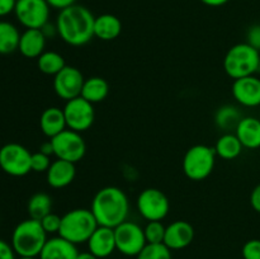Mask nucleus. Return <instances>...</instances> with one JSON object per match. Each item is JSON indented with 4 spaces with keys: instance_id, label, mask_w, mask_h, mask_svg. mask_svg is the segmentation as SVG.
Here are the masks:
<instances>
[{
    "instance_id": "29",
    "label": "nucleus",
    "mask_w": 260,
    "mask_h": 259,
    "mask_svg": "<svg viewBox=\"0 0 260 259\" xmlns=\"http://www.w3.org/2000/svg\"><path fill=\"white\" fill-rule=\"evenodd\" d=\"M136 259H173L172 250L164 243L146 244Z\"/></svg>"
},
{
    "instance_id": "33",
    "label": "nucleus",
    "mask_w": 260,
    "mask_h": 259,
    "mask_svg": "<svg viewBox=\"0 0 260 259\" xmlns=\"http://www.w3.org/2000/svg\"><path fill=\"white\" fill-rule=\"evenodd\" d=\"M244 259H260V240L259 239H251L246 241L241 250Z\"/></svg>"
},
{
    "instance_id": "13",
    "label": "nucleus",
    "mask_w": 260,
    "mask_h": 259,
    "mask_svg": "<svg viewBox=\"0 0 260 259\" xmlns=\"http://www.w3.org/2000/svg\"><path fill=\"white\" fill-rule=\"evenodd\" d=\"M84 81L85 79L79 69L66 65L57 75L53 76V90L56 95L68 102L80 96Z\"/></svg>"
},
{
    "instance_id": "30",
    "label": "nucleus",
    "mask_w": 260,
    "mask_h": 259,
    "mask_svg": "<svg viewBox=\"0 0 260 259\" xmlns=\"http://www.w3.org/2000/svg\"><path fill=\"white\" fill-rule=\"evenodd\" d=\"M144 231L147 244L164 243L167 226H164L161 221H149Z\"/></svg>"
},
{
    "instance_id": "24",
    "label": "nucleus",
    "mask_w": 260,
    "mask_h": 259,
    "mask_svg": "<svg viewBox=\"0 0 260 259\" xmlns=\"http://www.w3.org/2000/svg\"><path fill=\"white\" fill-rule=\"evenodd\" d=\"M244 146L235 134H225L217 140L215 145L216 155L223 160H234L241 154Z\"/></svg>"
},
{
    "instance_id": "34",
    "label": "nucleus",
    "mask_w": 260,
    "mask_h": 259,
    "mask_svg": "<svg viewBox=\"0 0 260 259\" xmlns=\"http://www.w3.org/2000/svg\"><path fill=\"white\" fill-rule=\"evenodd\" d=\"M246 43L260 52V24L251 25L246 33Z\"/></svg>"
},
{
    "instance_id": "22",
    "label": "nucleus",
    "mask_w": 260,
    "mask_h": 259,
    "mask_svg": "<svg viewBox=\"0 0 260 259\" xmlns=\"http://www.w3.org/2000/svg\"><path fill=\"white\" fill-rule=\"evenodd\" d=\"M122 32V23L113 14H102L94 20V37L102 41H113Z\"/></svg>"
},
{
    "instance_id": "26",
    "label": "nucleus",
    "mask_w": 260,
    "mask_h": 259,
    "mask_svg": "<svg viewBox=\"0 0 260 259\" xmlns=\"http://www.w3.org/2000/svg\"><path fill=\"white\" fill-rule=\"evenodd\" d=\"M20 33L14 24L0 22V53L9 55L19 47Z\"/></svg>"
},
{
    "instance_id": "21",
    "label": "nucleus",
    "mask_w": 260,
    "mask_h": 259,
    "mask_svg": "<svg viewBox=\"0 0 260 259\" xmlns=\"http://www.w3.org/2000/svg\"><path fill=\"white\" fill-rule=\"evenodd\" d=\"M40 128L48 139H52L65 131L68 128V124H66L63 109L57 108V107L46 108L40 117Z\"/></svg>"
},
{
    "instance_id": "28",
    "label": "nucleus",
    "mask_w": 260,
    "mask_h": 259,
    "mask_svg": "<svg viewBox=\"0 0 260 259\" xmlns=\"http://www.w3.org/2000/svg\"><path fill=\"white\" fill-rule=\"evenodd\" d=\"M240 119V112L238 111L236 107L230 106V104H225V106L220 107L215 116L216 124L221 130H231L233 127L236 128Z\"/></svg>"
},
{
    "instance_id": "17",
    "label": "nucleus",
    "mask_w": 260,
    "mask_h": 259,
    "mask_svg": "<svg viewBox=\"0 0 260 259\" xmlns=\"http://www.w3.org/2000/svg\"><path fill=\"white\" fill-rule=\"evenodd\" d=\"M76 177V168L74 163L66 160L56 159L51 163L50 168L46 172V179L50 187L55 189H61L74 182Z\"/></svg>"
},
{
    "instance_id": "19",
    "label": "nucleus",
    "mask_w": 260,
    "mask_h": 259,
    "mask_svg": "<svg viewBox=\"0 0 260 259\" xmlns=\"http://www.w3.org/2000/svg\"><path fill=\"white\" fill-rule=\"evenodd\" d=\"M46 40L42 29H25L20 35L18 50L24 57L38 58L45 52Z\"/></svg>"
},
{
    "instance_id": "1",
    "label": "nucleus",
    "mask_w": 260,
    "mask_h": 259,
    "mask_svg": "<svg viewBox=\"0 0 260 259\" xmlns=\"http://www.w3.org/2000/svg\"><path fill=\"white\" fill-rule=\"evenodd\" d=\"M94 20L95 17L88 8L74 4L58 13L57 33L65 43L80 47L94 37Z\"/></svg>"
},
{
    "instance_id": "27",
    "label": "nucleus",
    "mask_w": 260,
    "mask_h": 259,
    "mask_svg": "<svg viewBox=\"0 0 260 259\" xmlns=\"http://www.w3.org/2000/svg\"><path fill=\"white\" fill-rule=\"evenodd\" d=\"M37 66L41 73L55 76L65 68L66 62L61 53L56 52V51H45L37 58Z\"/></svg>"
},
{
    "instance_id": "14",
    "label": "nucleus",
    "mask_w": 260,
    "mask_h": 259,
    "mask_svg": "<svg viewBox=\"0 0 260 259\" xmlns=\"http://www.w3.org/2000/svg\"><path fill=\"white\" fill-rule=\"evenodd\" d=\"M233 95L244 107L260 106V79L251 75L234 80Z\"/></svg>"
},
{
    "instance_id": "4",
    "label": "nucleus",
    "mask_w": 260,
    "mask_h": 259,
    "mask_svg": "<svg viewBox=\"0 0 260 259\" xmlns=\"http://www.w3.org/2000/svg\"><path fill=\"white\" fill-rule=\"evenodd\" d=\"M96 218L91 210L88 208H75L61 216V226L58 235L70 243L83 244L88 243L91 234L98 228Z\"/></svg>"
},
{
    "instance_id": "12",
    "label": "nucleus",
    "mask_w": 260,
    "mask_h": 259,
    "mask_svg": "<svg viewBox=\"0 0 260 259\" xmlns=\"http://www.w3.org/2000/svg\"><path fill=\"white\" fill-rule=\"evenodd\" d=\"M68 128L76 132H84L90 128L95 119V111L90 102L85 101L83 96L70 99L63 107Z\"/></svg>"
},
{
    "instance_id": "2",
    "label": "nucleus",
    "mask_w": 260,
    "mask_h": 259,
    "mask_svg": "<svg viewBox=\"0 0 260 259\" xmlns=\"http://www.w3.org/2000/svg\"><path fill=\"white\" fill-rule=\"evenodd\" d=\"M90 210L99 226L114 229L127 220L129 201L121 188L108 185L95 193Z\"/></svg>"
},
{
    "instance_id": "32",
    "label": "nucleus",
    "mask_w": 260,
    "mask_h": 259,
    "mask_svg": "<svg viewBox=\"0 0 260 259\" xmlns=\"http://www.w3.org/2000/svg\"><path fill=\"white\" fill-rule=\"evenodd\" d=\"M41 225L47 234H58L61 226V216L55 212L48 213L41 220Z\"/></svg>"
},
{
    "instance_id": "8",
    "label": "nucleus",
    "mask_w": 260,
    "mask_h": 259,
    "mask_svg": "<svg viewBox=\"0 0 260 259\" xmlns=\"http://www.w3.org/2000/svg\"><path fill=\"white\" fill-rule=\"evenodd\" d=\"M50 140L52 144L53 155L57 159L76 164L85 156L86 144L80 132L66 128L65 131Z\"/></svg>"
},
{
    "instance_id": "36",
    "label": "nucleus",
    "mask_w": 260,
    "mask_h": 259,
    "mask_svg": "<svg viewBox=\"0 0 260 259\" xmlns=\"http://www.w3.org/2000/svg\"><path fill=\"white\" fill-rule=\"evenodd\" d=\"M15 4L17 0H0V17H5L14 12Z\"/></svg>"
},
{
    "instance_id": "5",
    "label": "nucleus",
    "mask_w": 260,
    "mask_h": 259,
    "mask_svg": "<svg viewBox=\"0 0 260 259\" xmlns=\"http://www.w3.org/2000/svg\"><path fill=\"white\" fill-rule=\"evenodd\" d=\"M260 52L249 43H238L233 46L223 58L225 73L231 79L245 78L258 73Z\"/></svg>"
},
{
    "instance_id": "31",
    "label": "nucleus",
    "mask_w": 260,
    "mask_h": 259,
    "mask_svg": "<svg viewBox=\"0 0 260 259\" xmlns=\"http://www.w3.org/2000/svg\"><path fill=\"white\" fill-rule=\"evenodd\" d=\"M50 155H46L43 152L38 151L32 154V160H30V167H32V172L36 173H46L51 165Z\"/></svg>"
},
{
    "instance_id": "35",
    "label": "nucleus",
    "mask_w": 260,
    "mask_h": 259,
    "mask_svg": "<svg viewBox=\"0 0 260 259\" xmlns=\"http://www.w3.org/2000/svg\"><path fill=\"white\" fill-rule=\"evenodd\" d=\"M0 259H15V251L12 244L0 239Z\"/></svg>"
},
{
    "instance_id": "40",
    "label": "nucleus",
    "mask_w": 260,
    "mask_h": 259,
    "mask_svg": "<svg viewBox=\"0 0 260 259\" xmlns=\"http://www.w3.org/2000/svg\"><path fill=\"white\" fill-rule=\"evenodd\" d=\"M202 4L207 5V7H222V5H225L226 3L229 2V0H200Z\"/></svg>"
},
{
    "instance_id": "38",
    "label": "nucleus",
    "mask_w": 260,
    "mask_h": 259,
    "mask_svg": "<svg viewBox=\"0 0 260 259\" xmlns=\"http://www.w3.org/2000/svg\"><path fill=\"white\" fill-rule=\"evenodd\" d=\"M250 205L254 208V211L260 213V183L251 190L250 195Z\"/></svg>"
},
{
    "instance_id": "20",
    "label": "nucleus",
    "mask_w": 260,
    "mask_h": 259,
    "mask_svg": "<svg viewBox=\"0 0 260 259\" xmlns=\"http://www.w3.org/2000/svg\"><path fill=\"white\" fill-rule=\"evenodd\" d=\"M235 135L245 149L260 147V119L255 117H243L236 126Z\"/></svg>"
},
{
    "instance_id": "39",
    "label": "nucleus",
    "mask_w": 260,
    "mask_h": 259,
    "mask_svg": "<svg viewBox=\"0 0 260 259\" xmlns=\"http://www.w3.org/2000/svg\"><path fill=\"white\" fill-rule=\"evenodd\" d=\"M42 32H43V35L46 36V38H52V37H55V36H58L56 23H55V24L47 23V24H46L45 27L42 28Z\"/></svg>"
},
{
    "instance_id": "6",
    "label": "nucleus",
    "mask_w": 260,
    "mask_h": 259,
    "mask_svg": "<svg viewBox=\"0 0 260 259\" xmlns=\"http://www.w3.org/2000/svg\"><path fill=\"white\" fill-rule=\"evenodd\" d=\"M216 156L215 147L207 145H194L189 147L182 163L185 177L194 182L205 180L215 169Z\"/></svg>"
},
{
    "instance_id": "11",
    "label": "nucleus",
    "mask_w": 260,
    "mask_h": 259,
    "mask_svg": "<svg viewBox=\"0 0 260 259\" xmlns=\"http://www.w3.org/2000/svg\"><path fill=\"white\" fill-rule=\"evenodd\" d=\"M50 8L46 0H17L14 13L27 29H42L48 23Z\"/></svg>"
},
{
    "instance_id": "42",
    "label": "nucleus",
    "mask_w": 260,
    "mask_h": 259,
    "mask_svg": "<svg viewBox=\"0 0 260 259\" xmlns=\"http://www.w3.org/2000/svg\"><path fill=\"white\" fill-rule=\"evenodd\" d=\"M76 259H99V258L94 255L93 253H90V251H79L78 258Z\"/></svg>"
},
{
    "instance_id": "41",
    "label": "nucleus",
    "mask_w": 260,
    "mask_h": 259,
    "mask_svg": "<svg viewBox=\"0 0 260 259\" xmlns=\"http://www.w3.org/2000/svg\"><path fill=\"white\" fill-rule=\"evenodd\" d=\"M40 151L43 152L46 155H53V149H52V144H51V140H48L47 142H43L40 147Z\"/></svg>"
},
{
    "instance_id": "7",
    "label": "nucleus",
    "mask_w": 260,
    "mask_h": 259,
    "mask_svg": "<svg viewBox=\"0 0 260 259\" xmlns=\"http://www.w3.org/2000/svg\"><path fill=\"white\" fill-rule=\"evenodd\" d=\"M32 154L20 144L10 142L0 149V168L12 177H24L32 172Z\"/></svg>"
},
{
    "instance_id": "3",
    "label": "nucleus",
    "mask_w": 260,
    "mask_h": 259,
    "mask_svg": "<svg viewBox=\"0 0 260 259\" xmlns=\"http://www.w3.org/2000/svg\"><path fill=\"white\" fill-rule=\"evenodd\" d=\"M47 235L41 221L27 218L18 223L13 230L12 246L17 255L37 258L48 240Z\"/></svg>"
},
{
    "instance_id": "25",
    "label": "nucleus",
    "mask_w": 260,
    "mask_h": 259,
    "mask_svg": "<svg viewBox=\"0 0 260 259\" xmlns=\"http://www.w3.org/2000/svg\"><path fill=\"white\" fill-rule=\"evenodd\" d=\"M27 210L29 218L41 221L46 215L52 212V198L47 193H35L28 200Z\"/></svg>"
},
{
    "instance_id": "16",
    "label": "nucleus",
    "mask_w": 260,
    "mask_h": 259,
    "mask_svg": "<svg viewBox=\"0 0 260 259\" xmlns=\"http://www.w3.org/2000/svg\"><path fill=\"white\" fill-rule=\"evenodd\" d=\"M88 248L89 251L99 259L111 255L114 250H117L114 229L98 226L88 240Z\"/></svg>"
},
{
    "instance_id": "23",
    "label": "nucleus",
    "mask_w": 260,
    "mask_h": 259,
    "mask_svg": "<svg viewBox=\"0 0 260 259\" xmlns=\"http://www.w3.org/2000/svg\"><path fill=\"white\" fill-rule=\"evenodd\" d=\"M109 94V84L106 79L101 76H91L85 79L81 90L80 96H83L85 101L90 102L91 104L101 103L108 96Z\"/></svg>"
},
{
    "instance_id": "37",
    "label": "nucleus",
    "mask_w": 260,
    "mask_h": 259,
    "mask_svg": "<svg viewBox=\"0 0 260 259\" xmlns=\"http://www.w3.org/2000/svg\"><path fill=\"white\" fill-rule=\"evenodd\" d=\"M46 2L48 3V5H50L51 8L58 10L66 9V8L76 4V0H46Z\"/></svg>"
},
{
    "instance_id": "44",
    "label": "nucleus",
    "mask_w": 260,
    "mask_h": 259,
    "mask_svg": "<svg viewBox=\"0 0 260 259\" xmlns=\"http://www.w3.org/2000/svg\"><path fill=\"white\" fill-rule=\"evenodd\" d=\"M258 73L260 74V62H259V68H258Z\"/></svg>"
},
{
    "instance_id": "15",
    "label": "nucleus",
    "mask_w": 260,
    "mask_h": 259,
    "mask_svg": "<svg viewBox=\"0 0 260 259\" xmlns=\"http://www.w3.org/2000/svg\"><path fill=\"white\" fill-rule=\"evenodd\" d=\"M194 229L188 221L177 220L167 226L164 244L170 250H180L192 244Z\"/></svg>"
},
{
    "instance_id": "10",
    "label": "nucleus",
    "mask_w": 260,
    "mask_h": 259,
    "mask_svg": "<svg viewBox=\"0 0 260 259\" xmlns=\"http://www.w3.org/2000/svg\"><path fill=\"white\" fill-rule=\"evenodd\" d=\"M137 211L147 221H162L170 210L167 195L157 188H146L136 201Z\"/></svg>"
},
{
    "instance_id": "9",
    "label": "nucleus",
    "mask_w": 260,
    "mask_h": 259,
    "mask_svg": "<svg viewBox=\"0 0 260 259\" xmlns=\"http://www.w3.org/2000/svg\"><path fill=\"white\" fill-rule=\"evenodd\" d=\"M117 250L127 256H137L147 244L145 231L139 223L126 220L114 228Z\"/></svg>"
},
{
    "instance_id": "43",
    "label": "nucleus",
    "mask_w": 260,
    "mask_h": 259,
    "mask_svg": "<svg viewBox=\"0 0 260 259\" xmlns=\"http://www.w3.org/2000/svg\"><path fill=\"white\" fill-rule=\"evenodd\" d=\"M18 259H36V258H27V256H19Z\"/></svg>"
},
{
    "instance_id": "18",
    "label": "nucleus",
    "mask_w": 260,
    "mask_h": 259,
    "mask_svg": "<svg viewBox=\"0 0 260 259\" xmlns=\"http://www.w3.org/2000/svg\"><path fill=\"white\" fill-rule=\"evenodd\" d=\"M78 254L79 250L75 244L58 235L46 241L38 256L40 259H76Z\"/></svg>"
}]
</instances>
